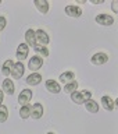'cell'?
I'll return each instance as SVG.
<instances>
[{"mask_svg": "<svg viewBox=\"0 0 118 134\" xmlns=\"http://www.w3.org/2000/svg\"><path fill=\"white\" fill-rule=\"evenodd\" d=\"M88 99H92V92L88 90H81V91H75L71 94V100L77 105H83Z\"/></svg>", "mask_w": 118, "mask_h": 134, "instance_id": "cell-1", "label": "cell"}, {"mask_svg": "<svg viewBox=\"0 0 118 134\" xmlns=\"http://www.w3.org/2000/svg\"><path fill=\"white\" fill-rule=\"evenodd\" d=\"M95 21L99 25H103V27H111V25L114 24V17L110 15V14H106V13H102V14L96 15Z\"/></svg>", "mask_w": 118, "mask_h": 134, "instance_id": "cell-2", "label": "cell"}, {"mask_svg": "<svg viewBox=\"0 0 118 134\" xmlns=\"http://www.w3.org/2000/svg\"><path fill=\"white\" fill-rule=\"evenodd\" d=\"M42 66H43V57L40 56H32L28 62V69L32 73H38V70H40Z\"/></svg>", "mask_w": 118, "mask_h": 134, "instance_id": "cell-3", "label": "cell"}, {"mask_svg": "<svg viewBox=\"0 0 118 134\" xmlns=\"http://www.w3.org/2000/svg\"><path fill=\"white\" fill-rule=\"evenodd\" d=\"M64 13L68 17H72V18H79L82 15V8L77 6V4H68L64 8Z\"/></svg>", "mask_w": 118, "mask_h": 134, "instance_id": "cell-4", "label": "cell"}, {"mask_svg": "<svg viewBox=\"0 0 118 134\" xmlns=\"http://www.w3.org/2000/svg\"><path fill=\"white\" fill-rule=\"evenodd\" d=\"M35 36H36V43L38 45H43L47 46L50 42V36L49 34L45 31V29H36L35 31Z\"/></svg>", "mask_w": 118, "mask_h": 134, "instance_id": "cell-5", "label": "cell"}, {"mask_svg": "<svg viewBox=\"0 0 118 134\" xmlns=\"http://www.w3.org/2000/svg\"><path fill=\"white\" fill-rule=\"evenodd\" d=\"M90 62H92V64H95V66H103L108 62V56H107V53H104V52H97L90 57Z\"/></svg>", "mask_w": 118, "mask_h": 134, "instance_id": "cell-6", "label": "cell"}, {"mask_svg": "<svg viewBox=\"0 0 118 134\" xmlns=\"http://www.w3.org/2000/svg\"><path fill=\"white\" fill-rule=\"evenodd\" d=\"M24 71H25V66L22 64V62H17V63L13 64V69H11L10 75H11L13 78H15V80H20L24 75Z\"/></svg>", "mask_w": 118, "mask_h": 134, "instance_id": "cell-7", "label": "cell"}, {"mask_svg": "<svg viewBox=\"0 0 118 134\" xmlns=\"http://www.w3.org/2000/svg\"><path fill=\"white\" fill-rule=\"evenodd\" d=\"M32 95H33L32 90H22L18 95V103L21 106L29 105V102H31V99H32Z\"/></svg>", "mask_w": 118, "mask_h": 134, "instance_id": "cell-8", "label": "cell"}, {"mask_svg": "<svg viewBox=\"0 0 118 134\" xmlns=\"http://www.w3.org/2000/svg\"><path fill=\"white\" fill-rule=\"evenodd\" d=\"M45 87H46V90L49 92H52V94H60L61 92V85L56 81V80H52V78L46 80Z\"/></svg>", "mask_w": 118, "mask_h": 134, "instance_id": "cell-9", "label": "cell"}, {"mask_svg": "<svg viewBox=\"0 0 118 134\" xmlns=\"http://www.w3.org/2000/svg\"><path fill=\"white\" fill-rule=\"evenodd\" d=\"M17 59H18V62H22L25 59L28 57L29 54V46L27 43H20L18 48H17Z\"/></svg>", "mask_w": 118, "mask_h": 134, "instance_id": "cell-10", "label": "cell"}, {"mask_svg": "<svg viewBox=\"0 0 118 134\" xmlns=\"http://www.w3.org/2000/svg\"><path fill=\"white\" fill-rule=\"evenodd\" d=\"M45 109H43V105L39 103V102H36V103H33L32 106H31V117L32 119H40L42 116H43V112Z\"/></svg>", "mask_w": 118, "mask_h": 134, "instance_id": "cell-11", "label": "cell"}, {"mask_svg": "<svg viewBox=\"0 0 118 134\" xmlns=\"http://www.w3.org/2000/svg\"><path fill=\"white\" fill-rule=\"evenodd\" d=\"M14 90H15V87H14L13 80L11 78H4L3 82H2V91L7 95H13L14 94Z\"/></svg>", "mask_w": 118, "mask_h": 134, "instance_id": "cell-12", "label": "cell"}, {"mask_svg": "<svg viewBox=\"0 0 118 134\" xmlns=\"http://www.w3.org/2000/svg\"><path fill=\"white\" fill-rule=\"evenodd\" d=\"M102 106L106 109L107 112H111V110H114V108H115V100L111 98V96H108V95H104L102 96Z\"/></svg>", "mask_w": 118, "mask_h": 134, "instance_id": "cell-13", "label": "cell"}, {"mask_svg": "<svg viewBox=\"0 0 118 134\" xmlns=\"http://www.w3.org/2000/svg\"><path fill=\"white\" fill-rule=\"evenodd\" d=\"M33 4H35V7L38 8V11L40 13V14H47V11H49V7H50V4L47 0H35L33 2Z\"/></svg>", "mask_w": 118, "mask_h": 134, "instance_id": "cell-14", "label": "cell"}, {"mask_svg": "<svg viewBox=\"0 0 118 134\" xmlns=\"http://www.w3.org/2000/svg\"><path fill=\"white\" fill-rule=\"evenodd\" d=\"M40 82H42V75L39 73H32V74H29L27 77V84L31 85V87H35V85H38V84H40Z\"/></svg>", "mask_w": 118, "mask_h": 134, "instance_id": "cell-15", "label": "cell"}, {"mask_svg": "<svg viewBox=\"0 0 118 134\" xmlns=\"http://www.w3.org/2000/svg\"><path fill=\"white\" fill-rule=\"evenodd\" d=\"M25 43L28 46H32V48L36 45V36H35L33 29H27V32H25Z\"/></svg>", "mask_w": 118, "mask_h": 134, "instance_id": "cell-16", "label": "cell"}, {"mask_svg": "<svg viewBox=\"0 0 118 134\" xmlns=\"http://www.w3.org/2000/svg\"><path fill=\"white\" fill-rule=\"evenodd\" d=\"M60 81L64 84H68V82H71V81H75V73L74 71H64V73H61L60 74Z\"/></svg>", "mask_w": 118, "mask_h": 134, "instance_id": "cell-17", "label": "cell"}, {"mask_svg": "<svg viewBox=\"0 0 118 134\" xmlns=\"http://www.w3.org/2000/svg\"><path fill=\"white\" fill-rule=\"evenodd\" d=\"M13 64H14V62L10 60V59H7V60L3 63V66H2V74H3L6 78H8V75H10V73H11Z\"/></svg>", "mask_w": 118, "mask_h": 134, "instance_id": "cell-18", "label": "cell"}, {"mask_svg": "<svg viewBox=\"0 0 118 134\" xmlns=\"http://www.w3.org/2000/svg\"><path fill=\"white\" fill-rule=\"evenodd\" d=\"M85 108H86V110L90 112V113H97L99 112V105L93 99H88L85 102Z\"/></svg>", "mask_w": 118, "mask_h": 134, "instance_id": "cell-19", "label": "cell"}, {"mask_svg": "<svg viewBox=\"0 0 118 134\" xmlns=\"http://www.w3.org/2000/svg\"><path fill=\"white\" fill-rule=\"evenodd\" d=\"M33 50L38 53V54H40V57H47L49 56V49H47V46H43V45H35L33 46Z\"/></svg>", "mask_w": 118, "mask_h": 134, "instance_id": "cell-20", "label": "cell"}, {"mask_svg": "<svg viewBox=\"0 0 118 134\" xmlns=\"http://www.w3.org/2000/svg\"><path fill=\"white\" fill-rule=\"evenodd\" d=\"M78 90V82L77 81H71V82H68V84H65L64 85V92L65 94H72V92H75Z\"/></svg>", "mask_w": 118, "mask_h": 134, "instance_id": "cell-21", "label": "cell"}, {"mask_svg": "<svg viewBox=\"0 0 118 134\" xmlns=\"http://www.w3.org/2000/svg\"><path fill=\"white\" fill-rule=\"evenodd\" d=\"M20 117H21V119H28V117H31V105L21 106V109H20Z\"/></svg>", "mask_w": 118, "mask_h": 134, "instance_id": "cell-22", "label": "cell"}, {"mask_svg": "<svg viewBox=\"0 0 118 134\" xmlns=\"http://www.w3.org/2000/svg\"><path fill=\"white\" fill-rule=\"evenodd\" d=\"M8 119V108L6 105H0V123H4Z\"/></svg>", "mask_w": 118, "mask_h": 134, "instance_id": "cell-23", "label": "cell"}, {"mask_svg": "<svg viewBox=\"0 0 118 134\" xmlns=\"http://www.w3.org/2000/svg\"><path fill=\"white\" fill-rule=\"evenodd\" d=\"M6 25H7V20H6V17L0 15V32H2L3 29L6 28Z\"/></svg>", "mask_w": 118, "mask_h": 134, "instance_id": "cell-24", "label": "cell"}, {"mask_svg": "<svg viewBox=\"0 0 118 134\" xmlns=\"http://www.w3.org/2000/svg\"><path fill=\"white\" fill-rule=\"evenodd\" d=\"M111 10H113V13H118V8H117V0H114V2L111 3Z\"/></svg>", "mask_w": 118, "mask_h": 134, "instance_id": "cell-25", "label": "cell"}, {"mask_svg": "<svg viewBox=\"0 0 118 134\" xmlns=\"http://www.w3.org/2000/svg\"><path fill=\"white\" fill-rule=\"evenodd\" d=\"M3 96H4V92L0 90V105H3Z\"/></svg>", "mask_w": 118, "mask_h": 134, "instance_id": "cell-26", "label": "cell"}, {"mask_svg": "<svg viewBox=\"0 0 118 134\" xmlns=\"http://www.w3.org/2000/svg\"><path fill=\"white\" fill-rule=\"evenodd\" d=\"M103 0H92V4H102Z\"/></svg>", "mask_w": 118, "mask_h": 134, "instance_id": "cell-27", "label": "cell"}, {"mask_svg": "<svg viewBox=\"0 0 118 134\" xmlns=\"http://www.w3.org/2000/svg\"><path fill=\"white\" fill-rule=\"evenodd\" d=\"M78 3L79 4H83V3H86V0H78Z\"/></svg>", "mask_w": 118, "mask_h": 134, "instance_id": "cell-28", "label": "cell"}, {"mask_svg": "<svg viewBox=\"0 0 118 134\" xmlns=\"http://www.w3.org/2000/svg\"><path fill=\"white\" fill-rule=\"evenodd\" d=\"M46 134H54L53 131H49V133H46Z\"/></svg>", "mask_w": 118, "mask_h": 134, "instance_id": "cell-29", "label": "cell"}, {"mask_svg": "<svg viewBox=\"0 0 118 134\" xmlns=\"http://www.w3.org/2000/svg\"><path fill=\"white\" fill-rule=\"evenodd\" d=\"M0 3H2V2H0Z\"/></svg>", "mask_w": 118, "mask_h": 134, "instance_id": "cell-30", "label": "cell"}]
</instances>
